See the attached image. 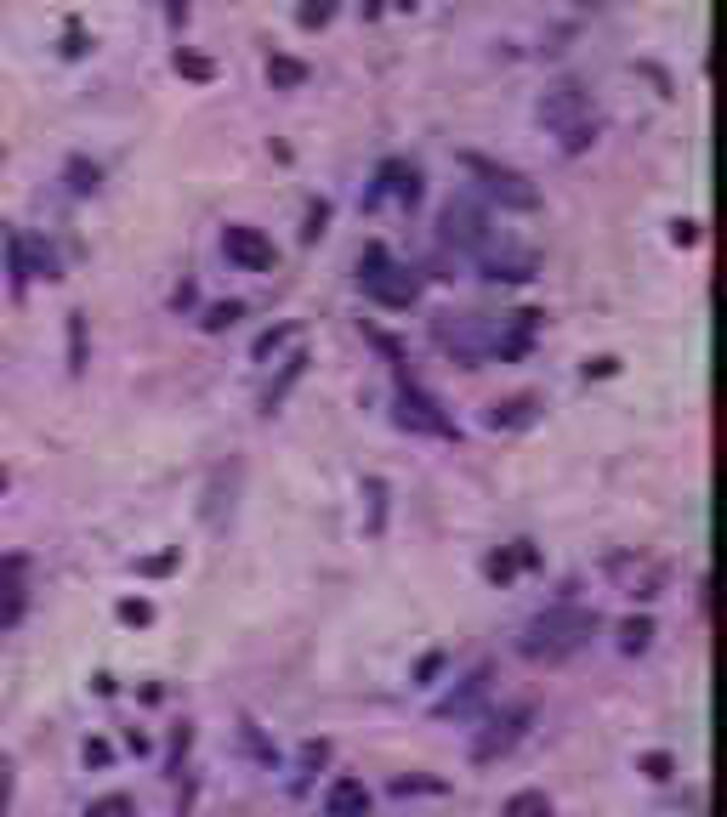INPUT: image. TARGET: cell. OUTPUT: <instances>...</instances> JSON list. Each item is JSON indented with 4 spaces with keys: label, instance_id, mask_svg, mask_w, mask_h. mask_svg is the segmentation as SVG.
I'll return each mask as SVG.
<instances>
[{
    "label": "cell",
    "instance_id": "cell-2",
    "mask_svg": "<svg viewBox=\"0 0 727 817\" xmlns=\"http://www.w3.org/2000/svg\"><path fill=\"white\" fill-rule=\"evenodd\" d=\"M358 284H364V296L381 301V307H409V301L421 296V279H415L409 267H398L381 244L364 250V261H358Z\"/></svg>",
    "mask_w": 727,
    "mask_h": 817
},
{
    "label": "cell",
    "instance_id": "cell-16",
    "mask_svg": "<svg viewBox=\"0 0 727 817\" xmlns=\"http://www.w3.org/2000/svg\"><path fill=\"white\" fill-rule=\"evenodd\" d=\"M648 642H654V619H625V625H620V647H625V653H642Z\"/></svg>",
    "mask_w": 727,
    "mask_h": 817
},
{
    "label": "cell",
    "instance_id": "cell-10",
    "mask_svg": "<svg viewBox=\"0 0 727 817\" xmlns=\"http://www.w3.org/2000/svg\"><path fill=\"white\" fill-rule=\"evenodd\" d=\"M370 199H398V205H415L421 199V171L415 165H404V159H387L381 165V176H375V193Z\"/></svg>",
    "mask_w": 727,
    "mask_h": 817
},
{
    "label": "cell",
    "instance_id": "cell-11",
    "mask_svg": "<svg viewBox=\"0 0 727 817\" xmlns=\"http://www.w3.org/2000/svg\"><path fill=\"white\" fill-rule=\"evenodd\" d=\"M483 698H489V664H483V670H472L461 693H449V698H444V704H438L432 715H438V721H461V715H472V710H478Z\"/></svg>",
    "mask_w": 727,
    "mask_h": 817
},
{
    "label": "cell",
    "instance_id": "cell-20",
    "mask_svg": "<svg viewBox=\"0 0 727 817\" xmlns=\"http://www.w3.org/2000/svg\"><path fill=\"white\" fill-rule=\"evenodd\" d=\"M69 188H74V193H91V188H97V165H86V159H69Z\"/></svg>",
    "mask_w": 727,
    "mask_h": 817
},
{
    "label": "cell",
    "instance_id": "cell-23",
    "mask_svg": "<svg viewBox=\"0 0 727 817\" xmlns=\"http://www.w3.org/2000/svg\"><path fill=\"white\" fill-rule=\"evenodd\" d=\"M6 806H12V761L0 755V817H6Z\"/></svg>",
    "mask_w": 727,
    "mask_h": 817
},
{
    "label": "cell",
    "instance_id": "cell-18",
    "mask_svg": "<svg viewBox=\"0 0 727 817\" xmlns=\"http://www.w3.org/2000/svg\"><path fill=\"white\" fill-rule=\"evenodd\" d=\"M86 817H137V806L125 795H103V800H91L86 806Z\"/></svg>",
    "mask_w": 727,
    "mask_h": 817
},
{
    "label": "cell",
    "instance_id": "cell-8",
    "mask_svg": "<svg viewBox=\"0 0 727 817\" xmlns=\"http://www.w3.org/2000/svg\"><path fill=\"white\" fill-rule=\"evenodd\" d=\"M529 721H534L529 704H517V710L495 715V721H489V727L478 732V744H472V761H500V755H506V749H512L517 738H523V727H529Z\"/></svg>",
    "mask_w": 727,
    "mask_h": 817
},
{
    "label": "cell",
    "instance_id": "cell-6",
    "mask_svg": "<svg viewBox=\"0 0 727 817\" xmlns=\"http://www.w3.org/2000/svg\"><path fill=\"white\" fill-rule=\"evenodd\" d=\"M444 244H461V250L489 256V250H495V227H489V216H483L472 199H449L444 205Z\"/></svg>",
    "mask_w": 727,
    "mask_h": 817
},
{
    "label": "cell",
    "instance_id": "cell-21",
    "mask_svg": "<svg viewBox=\"0 0 727 817\" xmlns=\"http://www.w3.org/2000/svg\"><path fill=\"white\" fill-rule=\"evenodd\" d=\"M177 74H188V80H211V57H194V52H177Z\"/></svg>",
    "mask_w": 727,
    "mask_h": 817
},
{
    "label": "cell",
    "instance_id": "cell-17",
    "mask_svg": "<svg viewBox=\"0 0 727 817\" xmlns=\"http://www.w3.org/2000/svg\"><path fill=\"white\" fill-rule=\"evenodd\" d=\"M336 18V0H302V12H296V23L302 29H319V23Z\"/></svg>",
    "mask_w": 727,
    "mask_h": 817
},
{
    "label": "cell",
    "instance_id": "cell-25",
    "mask_svg": "<svg viewBox=\"0 0 727 817\" xmlns=\"http://www.w3.org/2000/svg\"><path fill=\"white\" fill-rule=\"evenodd\" d=\"M120 619H131V625H148V602H120Z\"/></svg>",
    "mask_w": 727,
    "mask_h": 817
},
{
    "label": "cell",
    "instance_id": "cell-12",
    "mask_svg": "<svg viewBox=\"0 0 727 817\" xmlns=\"http://www.w3.org/2000/svg\"><path fill=\"white\" fill-rule=\"evenodd\" d=\"M324 812L330 817H370V789L358 778H336L330 795H324Z\"/></svg>",
    "mask_w": 727,
    "mask_h": 817
},
{
    "label": "cell",
    "instance_id": "cell-7",
    "mask_svg": "<svg viewBox=\"0 0 727 817\" xmlns=\"http://www.w3.org/2000/svg\"><path fill=\"white\" fill-rule=\"evenodd\" d=\"M222 250H228V261L239 273H273V261H279L273 239H267L262 227H245V222L222 227Z\"/></svg>",
    "mask_w": 727,
    "mask_h": 817
},
{
    "label": "cell",
    "instance_id": "cell-22",
    "mask_svg": "<svg viewBox=\"0 0 727 817\" xmlns=\"http://www.w3.org/2000/svg\"><path fill=\"white\" fill-rule=\"evenodd\" d=\"M228 324H239V301H228V307H211V318H205V330H228Z\"/></svg>",
    "mask_w": 727,
    "mask_h": 817
},
{
    "label": "cell",
    "instance_id": "cell-13",
    "mask_svg": "<svg viewBox=\"0 0 727 817\" xmlns=\"http://www.w3.org/2000/svg\"><path fill=\"white\" fill-rule=\"evenodd\" d=\"M500 817H551V800L546 789H517L506 806H500Z\"/></svg>",
    "mask_w": 727,
    "mask_h": 817
},
{
    "label": "cell",
    "instance_id": "cell-29",
    "mask_svg": "<svg viewBox=\"0 0 727 817\" xmlns=\"http://www.w3.org/2000/svg\"><path fill=\"white\" fill-rule=\"evenodd\" d=\"M0 488H6V471H0Z\"/></svg>",
    "mask_w": 727,
    "mask_h": 817
},
{
    "label": "cell",
    "instance_id": "cell-5",
    "mask_svg": "<svg viewBox=\"0 0 727 817\" xmlns=\"http://www.w3.org/2000/svg\"><path fill=\"white\" fill-rule=\"evenodd\" d=\"M398 426L426 432V437H455V420L444 415V403L432 392H421L415 381H398Z\"/></svg>",
    "mask_w": 727,
    "mask_h": 817
},
{
    "label": "cell",
    "instance_id": "cell-15",
    "mask_svg": "<svg viewBox=\"0 0 727 817\" xmlns=\"http://www.w3.org/2000/svg\"><path fill=\"white\" fill-rule=\"evenodd\" d=\"M523 420H534V398H512V403H495V415H489V426H523Z\"/></svg>",
    "mask_w": 727,
    "mask_h": 817
},
{
    "label": "cell",
    "instance_id": "cell-26",
    "mask_svg": "<svg viewBox=\"0 0 727 817\" xmlns=\"http://www.w3.org/2000/svg\"><path fill=\"white\" fill-rule=\"evenodd\" d=\"M642 766H648V778H671V755H648Z\"/></svg>",
    "mask_w": 727,
    "mask_h": 817
},
{
    "label": "cell",
    "instance_id": "cell-9",
    "mask_svg": "<svg viewBox=\"0 0 727 817\" xmlns=\"http://www.w3.org/2000/svg\"><path fill=\"white\" fill-rule=\"evenodd\" d=\"M29 608V562L23 557H6L0 562V636H12Z\"/></svg>",
    "mask_w": 727,
    "mask_h": 817
},
{
    "label": "cell",
    "instance_id": "cell-14",
    "mask_svg": "<svg viewBox=\"0 0 727 817\" xmlns=\"http://www.w3.org/2000/svg\"><path fill=\"white\" fill-rule=\"evenodd\" d=\"M267 80H273V91H296V86H307V63H296V57H267Z\"/></svg>",
    "mask_w": 727,
    "mask_h": 817
},
{
    "label": "cell",
    "instance_id": "cell-1",
    "mask_svg": "<svg viewBox=\"0 0 727 817\" xmlns=\"http://www.w3.org/2000/svg\"><path fill=\"white\" fill-rule=\"evenodd\" d=\"M591 630H597V613H591V608L557 602V608L534 613L529 625H523L517 653H523L529 664H563V659H574V653L591 642Z\"/></svg>",
    "mask_w": 727,
    "mask_h": 817
},
{
    "label": "cell",
    "instance_id": "cell-4",
    "mask_svg": "<svg viewBox=\"0 0 727 817\" xmlns=\"http://www.w3.org/2000/svg\"><path fill=\"white\" fill-rule=\"evenodd\" d=\"M586 120H597V108H591V91L580 80H563V86H551L540 97V125L551 137H568L574 125H586Z\"/></svg>",
    "mask_w": 727,
    "mask_h": 817
},
{
    "label": "cell",
    "instance_id": "cell-19",
    "mask_svg": "<svg viewBox=\"0 0 727 817\" xmlns=\"http://www.w3.org/2000/svg\"><path fill=\"white\" fill-rule=\"evenodd\" d=\"M302 364H307L302 352H296V358H290V364H284V381L273 386V392H267V409H279V403H284V392H290V386H296V375H302Z\"/></svg>",
    "mask_w": 727,
    "mask_h": 817
},
{
    "label": "cell",
    "instance_id": "cell-27",
    "mask_svg": "<svg viewBox=\"0 0 727 817\" xmlns=\"http://www.w3.org/2000/svg\"><path fill=\"white\" fill-rule=\"evenodd\" d=\"M177 568V557H154V562H142V574H171Z\"/></svg>",
    "mask_w": 727,
    "mask_h": 817
},
{
    "label": "cell",
    "instance_id": "cell-28",
    "mask_svg": "<svg viewBox=\"0 0 727 817\" xmlns=\"http://www.w3.org/2000/svg\"><path fill=\"white\" fill-rule=\"evenodd\" d=\"M86 761L91 766H108V744H86Z\"/></svg>",
    "mask_w": 727,
    "mask_h": 817
},
{
    "label": "cell",
    "instance_id": "cell-24",
    "mask_svg": "<svg viewBox=\"0 0 727 817\" xmlns=\"http://www.w3.org/2000/svg\"><path fill=\"white\" fill-rule=\"evenodd\" d=\"M279 341H290V324H284V330H267L262 341H256V358H267V352L279 347Z\"/></svg>",
    "mask_w": 727,
    "mask_h": 817
},
{
    "label": "cell",
    "instance_id": "cell-3",
    "mask_svg": "<svg viewBox=\"0 0 727 817\" xmlns=\"http://www.w3.org/2000/svg\"><path fill=\"white\" fill-rule=\"evenodd\" d=\"M461 165L483 182V193L489 199H500L506 210H540V188H534L523 171H512V165H495V159L483 154H461Z\"/></svg>",
    "mask_w": 727,
    "mask_h": 817
}]
</instances>
